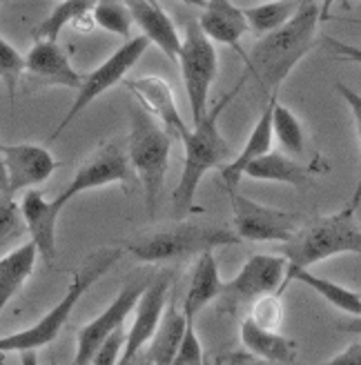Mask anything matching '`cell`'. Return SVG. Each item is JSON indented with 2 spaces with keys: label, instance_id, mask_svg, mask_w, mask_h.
I'll list each match as a JSON object with an SVG mask.
<instances>
[{
  "label": "cell",
  "instance_id": "obj_4",
  "mask_svg": "<svg viewBox=\"0 0 361 365\" xmlns=\"http://www.w3.org/2000/svg\"><path fill=\"white\" fill-rule=\"evenodd\" d=\"M121 254H123L121 247H103V250L94 252L92 257H87L83 261V265L74 272V279H71L65 297L54 305L41 321L29 325L27 330H21L16 334L0 339V352L27 354V352H34V350L49 345L61 334L67 319L71 317V312H74L76 303L87 294V289L92 287L103 274H107V269L121 259Z\"/></svg>",
  "mask_w": 361,
  "mask_h": 365
},
{
  "label": "cell",
  "instance_id": "obj_18",
  "mask_svg": "<svg viewBox=\"0 0 361 365\" xmlns=\"http://www.w3.org/2000/svg\"><path fill=\"white\" fill-rule=\"evenodd\" d=\"M201 9L203 11L196 21L208 38L232 47L245 61V51L241 49V38L250 31L245 11L230 0H205Z\"/></svg>",
  "mask_w": 361,
  "mask_h": 365
},
{
  "label": "cell",
  "instance_id": "obj_10",
  "mask_svg": "<svg viewBox=\"0 0 361 365\" xmlns=\"http://www.w3.org/2000/svg\"><path fill=\"white\" fill-rule=\"evenodd\" d=\"M285 269L288 261L283 254H255V257H250L237 277L223 285L219 297L223 307L230 312H237L239 307L252 305L265 294H273V292L279 294L285 281Z\"/></svg>",
  "mask_w": 361,
  "mask_h": 365
},
{
  "label": "cell",
  "instance_id": "obj_36",
  "mask_svg": "<svg viewBox=\"0 0 361 365\" xmlns=\"http://www.w3.org/2000/svg\"><path fill=\"white\" fill-rule=\"evenodd\" d=\"M198 363H203V348H201V341L196 336L194 325L188 323L185 334L180 339V345L174 356V365H198Z\"/></svg>",
  "mask_w": 361,
  "mask_h": 365
},
{
  "label": "cell",
  "instance_id": "obj_11",
  "mask_svg": "<svg viewBox=\"0 0 361 365\" xmlns=\"http://www.w3.org/2000/svg\"><path fill=\"white\" fill-rule=\"evenodd\" d=\"M132 176H134V170H132L130 156L123 152L121 145L107 143V145H101L96 152H92L81 163L74 178H71L69 185L56 196V200L65 207L71 198H76L78 194L87 190L114 185V182L128 185Z\"/></svg>",
  "mask_w": 361,
  "mask_h": 365
},
{
  "label": "cell",
  "instance_id": "obj_5",
  "mask_svg": "<svg viewBox=\"0 0 361 365\" xmlns=\"http://www.w3.org/2000/svg\"><path fill=\"white\" fill-rule=\"evenodd\" d=\"M241 243L239 234L228 227L188 223L185 218L168 230L141 234L125 243L128 252L141 263H178L190 257H198L208 250L228 247Z\"/></svg>",
  "mask_w": 361,
  "mask_h": 365
},
{
  "label": "cell",
  "instance_id": "obj_28",
  "mask_svg": "<svg viewBox=\"0 0 361 365\" xmlns=\"http://www.w3.org/2000/svg\"><path fill=\"white\" fill-rule=\"evenodd\" d=\"M92 9H94V0H63V3L54 7L51 14L36 27V38L59 41L61 31L67 25H78L81 21L92 16Z\"/></svg>",
  "mask_w": 361,
  "mask_h": 365
},
{
  "label": "cell",
  "instance_id": "obj_41",
  "mask_svg": "<svg viewBox=\"0 0 361 365\" xmlns=\"http://www.w3.org/2000/svg\"><path fill=\"white\" fill-rule=\"evenodd\" d=\"M0 192L7 194V172H5V160H3V152H0Z\"/></svg>",
  "mask_w": 361,
  "mask_h": 365
},
{
  "label": "cell",
  "instance_id": "obj_42",
  "mask_svg": "<svg viewBox=\"0 0 361 365\" xmlns=\"http://www.w3.org/2000/svg\"><path fill=\"white\" fill-rule=\"evenodd\" d=\"M335 0H321V21H328L330 18V7Z\"/></svg>",
  "mask_w": 361,
  "mask_h": 365
},
{
  "label": "cell",
  "instance_id": "obj_26",
  "mask_svg": "<svg viewBox=\"0 0 361 365\" xmlns=\"http://www.w3.org/2000/svg\"><path fill=\"white\" fill-rule=\"evenodd\" d=\"M301 3L303 0H265V3H261V5L243 9L245 18H248V25H250V31L257 34L261 38V36L283 27L297 14Z\"/></svg>",
  "mask_w": 361,
  "mask_h": 365
},
{
  "label": "cell",
  "instance_id": "obj_15",
  "mask_svg": "<svg viewBox=\"0 0 361 365\" xmlns=\"http://www.w3.org/2000/svg\"><path fill=\"white\" fill-rule=\"evenodd\" d=\"M21 207V216L25 221V227L31 236V241L39 250V257H43L45 263H54L56 259V230H59V218L65 210L56 198L47 200L41 192L29 190L25 192L23 200L18 203Z\"/></svg>",
  "mask_w": 361,
  "mask_h": 365
},
{
  "label": "cell",
  "instance_id": "obj_39",
  "mask_svg": "<svg viewBox=\"0 0 361 365\" xmlns=\"http://www.w3.org/2000/svg\"><path fill=\"white\" fill-rule=\"evenodd\" d=\"M259 361L255 354H252L250 350L245 352H234V354H225V356H219L216 359V363H255Z\"/></svg>",
  "mask_w": 361,
  "mask_h": 365
},
{
  "label": "cell",
  "instance_id": "obj_44",
  "mask_svg": "<svg viewBox=\"0 0 361 365\" xmlns=\"http://www.w3.org/2000/svg\"><path fill=\"white\" fill-rule=\"evenodd\" d=\"M5 3H7V0H0V7H3V5H5Z\"/></svg>",
  "mask_w": 361,
  "mask_h": 365
},
{
  "label": "cell",
  "instance_id": "obj_20",
  "mask_svg": "<svg viewBox=\"0 0 361 365\" xmlns=\"http://www.w3.org/2000/svg\"><path fill=\"white\" fill-rule=\"evenodd\" d=\"M223 285L225 283L221 281L219 263H216L214 250L198 254L196 263L192 267V274H190V285H188L185 299H183V307H180L188 323L194 325L196 317L201 314L212 301H216L221 297Z\"/></svg>",
  "mask_w": 361,
  "mask_h": 365
},
{
  "label": "cell",
  "instance_id": "obj_30",
  "mask_svg": "<svg viewBox=\"0 0 361 365\" xmlns=\"http://www.w3.org/2000/svg\"><path fill=\"white\" fill-rule=\"evenodd\" d=\"M92 23L105 31L128 38L132 31V11L125 0H94Z\"/></svg>",
  "mask_w": 361,
  "mask_h": 365
},
{
  "label": "cell",
  "instance_id": "obj_17",
  "mask_svg": "<svg viewBox=\"0 0 361 365\" xmlns=\"http://www.w3.org/2000/svg\"><path fill=\"white\" fill-rule=\"evenodd\" d=\"M128 89L136 96L138 105L146 109V112H150L156 120L163 123L174 136L183 138V134L188 132V125L176 107L172 85L166 78H161V76L132 78L128 81Z\"/></svg>",
  "mask_w": 361,
  "mask_h": 365
},
{
  "label": "cell",
  "instance_id": "obj_8",
  "mask_svg": "<svg viewBox=\"0 0 361 365\" xmlns=\"http://www.w3.org/2000/svg\"><path fill=\"white\" fill-rule=\"evenodd\" d=\"M150 45L152 43H150L148 36L141 34V36H136V38L125 43L123 47H118L112 56L107 61H103L94 71H89L87 76H83V83L76 89V98H74V103H71L69 112L59 123V127L54 130L51 140H56L89 103H94L98 96L105 94V91H110L114 85H118L125 78V74H128L132 67H136V63L141 61L143 53L148 51Z\"/></svg>",
  "mask_w": 361,
  "mask_h": 365
},
{
  "label": "cell",
  "instance_id": "obj_45",
  "mask_svg": "<svg viewBox=\"0 0 361 365\" xmlns=\"http://www.w3.org/2000/svg\"><path fill=\"white\" fill-rule=\"evenodd\" d=\"M152 3H156V0H152Z\"/></svg>",
  "mask_w": 361,
  "mask_h": 365
},
{
  "label": "cell",
  "instance_id": "obj_29",
  "mask_svg": "<svg viewBox=\"0 0 361 365\" xmlns=\"http://www.w3.org/2000/svg\"><path fill=\"white\" fill-rule=\"evenodd\" d=\"M273 132H275V140L279 143L281 152H285L288 156L297 158L305 152V132H303L301 120L297 118L293 109H288L279 101L275 103V109H273Z\"/></svg>",
  "mask_w": 361,
  "mask_h": 365
},
{
  "label": "cell",
  "instance_id": "obj_34",
  "mask_svg": "<svg viewBox=\"0 0 361 365\" xmlns=\"http://www.w3.org/2000/svg\"><path fill=\"white\" fill-rule=\"evenodd\" d=\"M125 341H128V332H125V327H116L112 334H107L105 341L98 345V350L94 354V365H116L123 356V350H125Z\"/></svg>",
  "mask_w": 361,
  "mask_h": 365
},
{
  "label": "cell",
  "instance_id": "obj_7",
  "mask_svg": "<svg viewBox=\"0 0 361 365\" xmlns=\"http://www.w3.org/2000/svg\"><path fill=\"white\" fill-rule=\"evenodd\" d=\"M178 65L190 101V116L192 123H196L208 112L210 87L219 74V56L198 21H190L185 25V34L180 38Z\"/></svg>",
  "mask_w": 361,
  "mask_h": 365
},
{
  "label": "cell",
  "instance_id": "obj_14",
  "mask_svg": "<svg viewBox=\"0 0 361 365\" xmlns=\"http://www.w3.org/2000/svg\"><path fill=\"white\" fill-rule=\"evenodd\" d=\"M7 172V198L14 194L31 190L45 182L54 170L59 168L56 158L43 145L36 143H18V145H0Z\"/></svg>",
  "mask_w": 361,
  "mask_h": 365
},
{
  "label": "cell",
  "instance_id": "obj_19",
  "mask_svg": "<svg viewBox=\"0 0 361 365\" xmlns=\"http://www.w3.org/2000/svg\"><path fill=\"white\" fill-rule=\"evenodd\" d=\"M279 101V94H273L265 101V107L259 116V120L252 127V132L245 140V148L241 150L239 156H234L230 163L221 168V176L225 182V190H239V182L243 178V172L248 168V163H252L255 158L268 154L273 150V140H275V132H273V109L275 103Z\"/></svg>",
  "mask_w": 361,
  "mask_h": 365
},
{
  "label": "cell",
  "instance_id": "obj_32",
  "mask_svg": "<svg viewBox=\"0 0 361 365\" xmlns=\"http://www.w3.org/2000/svg\"><path fill=\"white\" fill-rule=\"evenodd\" d=\"M250 319L259 323L261 327H268V330H279V325L283 321L281 294L273 292V294H265V297L257 299L250 305Z\"/></svg>",
  "mask_w": 361,
  "mask_h": 365
},
{
  "label": "cell",
  "instance_id": "obj_13",
  "mask_svg": "<svg viewBox=\"0 0 361 365\" xmlns=\"http://www.w3.org/2000/svg\"><path fill=\"white\" fill-rule=\"evenodd\" d=\"M170 287H172V272H161L154 279H150L146 292H143L136 303V317L132 327L128 330V341H125V350L118 363L123 365L132 363L136 354L152 341L168 307Z\"/></svg>",
  "mask_w": 361,
  "mask_h": 365
},
{
  "label": "cell",
  "instance_id": "obj_35",
  "mask_svg": "<svg viewBox=\"0 0 361 365\" xmlns=\"http://www.w3.org/2000/svg\"><path fill=\"white\" fill-rule=\"evenodd\" d=\"M337 91H339V96L344 98V103L348 105V109L352 112L355 127H357V138H359V148H361V94H357L352 87H348L346 83H341V81H337ZM359 203H361V176H359V182H357V190H355V196L350 200V205L359 207Z\"/></svg>",
  "mask_w": 361,
  "mask_h": 365
},
{
  "label": "cell",
  "instance_id": "obj_31",
  "mask_svg": "<svg viewBox=\"0 0 361 365\" xmlns=\"http://www.w3.org/2000/svg\"><path fill=\"white\" fill-rule=\"evenodd\" d=\"M23 74H25V56L9 41H5L3 36H0V81L7 85L11 98L16 94V85Z\"/></svg>",
  "mask_w": 361,
  "mask_h": 365
},
{
  "label": "cell",
  "instance_id": "obj_6",
  "mask_svg": "<svg viewBox=\"0 0 361 365\" xmlns=\"http://www.w3.org/2000/svg\"><path fill=\"white\" fill-rule=\"evenodd\" d=\"M130 125L132 130H130L128 156L134 174L138 176L143 185L146 207L152 214L156 210L161 190L166 185L174 134L150 112H146L141 105H134L130 109Z\"/></svg>",
  "mask_w": 361,
  "mask_h": 365
},
{
  "label": "cell",
  "instance_id": "obj_27",
  "mask_svg": "<svg viewBox=\"0 0 361 365\" xmlns=\"http://www.w3.org/2000/svg\"><path fill=\"white\" fill-rule=\"evenodd\" d=\"M293 281L308 285L310 289L317 292L321 299H326L332 307L341 309V312H346L350 317H361V294H357V292L339 285L335 281L321 279V277H317V274H312L310 269H299Z\"/></svg>",
  "mask_w": 361,
  "mask_h": 365
},
{
  "label": "cell",
  "instance_id": "obj_33",
  "mask_svg": "<svg viewBox=\"0 0 361 365\" xmlns=\"http://www.w3.org/2000/svg\"><path fill=\"white\" fill-rule=\"evenodd\" d=\"M25 221L21 216V207H18L11 198L5 196V200H0V252L5 250L7 243H11L14 239L23 234ZM3 257V254H0Z\"/></svg>",
  "mask_w": 361,
  "mask_h": 365
},
{
  "label": "cell",
  "instance_id": "obj_21",
  "mask_svg": "<svg viewBox=\"0 0 361 365\" xmlns=\"http://www.w3.org/2000/svg\"><path fill=\"white\" fill-rule=\"evenodd\" d=\"M132 11L134 23L141 27L143 36H148L150 43L156 45L170 61H178L180 36L172 23V18L152 0H125Z\"/></svg>",
  "mask_w": 361,
  "mask_h": 365
},
{
  "label": "cell",
  "instance_id": "obj_23",
  "mask_svg": "<svg viewBox=\"0 0 361 365\" xmlns=\"http://www.w3.org/2000/svg\"><path fill=\"white\" fill-rule=\"evenodd\" d=\"M310 170L297 163L295 156H288L285 152H273L255 158L248 163L243 176L255 180H268V182H283V185H293L297 190H305L312 182Z\"/></svg>",
  "mask_w": 361,
  "mask_h": 365
},
{
  "label": "cell",
  "instance_id": "obj_43",
  "mask_svg": "<svg viewBox=\"0 0 361 365\" xmlns=\"http://www.w3.org/2000/svg\"><path fill=\"white\" fill-rule=\"evenodd\" d=\"M185 5H192V7H203L205 5V0H183Z\"/></svg>",
  "mask_w": 361,
  "mask_h": 365
},
{
  "label": "cell",
  "instance_id": "obj_2",
  "mask_svg": "<svg viewBox=\"0 0 361 365\" xmlns=\"http://www.w3.org/2000/svg\"><path fill=\"white\" fill-rule=\"evenodd\" d=\"M241 85L243 81L232 91H228L223 98L216 101L212 107H208L203 118L192 123L194 127L180 138L185 150V160H183V172H180L178 185L172 194V216L176 221L190 216V212L196 210L194 196H196L198 185H201L203 176L210 170H216V168L221 170L225 163L234 158L232 148L228 145L225 136L221 134L219 120H221V114L228 109V105L234 101V96L239 94Z\"/></svg>",
  "mask_w": 361,
  "mask_h": 365
},
{
  "label": "cell",
  "instance_id": "obj_38",
  "mask_svg": "<svg viewBox=\"0 0 361 365\" xmlns=\"http://www.w3.org/2000/svg\"><path fill=\"white\" fill-rule=\"evenodd\" d=\"M328 363H330V365H361V343L348 345V348H346L344 352L337 354V356H332Z\"/></svg>",
  "mask_w": 361,
  "mask_h": 365
},
{
  "label": "cell",
  "instance_id": "obj_3",
  "mask_svg": "<svg viewBox=\"0 0 361 365\" xmlns=\"http://www.w3.org/2000/svg\"><path fill=\"white\" fill-rule=\"evenodd\" d=\"M355 212L357 207L346 205L337 214L319 216L301 225L293 234V239L281 243L288 269L279 294L293 283L299 269H310L312 265L339 257V254H361V227L355 221Z\"/></svg>",
  "mask_w": 361,
  "mask_h": 365
},
{
  "label": "cell",
  "instance_id": "obj_12",
  "mask_svg": "<svg viewBox=\"0 0 361 365\" xmlns=\"http://www.w3.org/2000/svg\"><path fill=\"white\" fill-rule=\"evenodd\" d=\"M148 283H150V279L128 283L116 294V299L107 305L94 321H89L87 325L81 327L78 341H76V356H74L76 365H87L94 361V354L98 350V345L105 341V336L112 334L116 327H121L125 323V319L136 309V303L143 292H146Z\"/></svg>",
  "mask_w": 361,
  "mask_h": 365
},
{
  "label": "cell",
  "instance_id": "obj_25",
  "mask_svg": "<svg viewBox=\"0 0 361 365\" xmlns=\"http://www.w3.org/2000/svg\"><path fill=\"white\" fill-rule=\"evenodd\" d=\"M185 327H188V319L183 314V309H178L174 303H168L163 319H161L156 332L150 341L148 361L156 363V365L174 363L180 339H183V334H185Z\"/></svg>",
  "mask_w": 361,
  "mask_h": 365
},
{
  "label": "cell",
  "instance_id": "obj_37",
  "mask_svg": "<svg viewBox=\"0 0 361 365\" xmlns=\"http://www.w3.org/2000/svg\"><path fill=\"white\" fill-rule=\"evenodd\" d=\"M326 45L330 47V51L339 58H346V61H352V63H359L361 65V47H355V45H348L344 41H337L332 36H326Z\"/></svg>",
  "mask_w": 361,
  "mask_h": 365
},
{
  "label": "cell",
  "instance_id": "obj_9",
  "mask_svg": "<svg viewBox=\"0 0 361 365\" xmlns=\"http://www.w3.org/2000/svg\"><path fill=\"white\" fill-rule=\"evenodd\" d=\"M228 196L232 205V230L241 241L285 243L301 227V218L293 212L268 207L239 190H230Z\"/></svg>",
  "mask_w": 361,
  "mask_h": 365
},
{
  "label": "cell",
  "instance_id": "obj_16",
  "mask_svg": "<svg viewBox=\"0 0 361 365\" xmlns=\"http://www.w3.org/2000/svg\"><path fill=\"white\" fill-rule=\"evenodd\" d=\"M25 71L45 85L56 87H69L78 89L83 83V74L74 69L65 49L59 45V41H45L36 38L29 53L25 56Z\"/></svg>",
  "mask_w": 361,
  "mask_h": 365
},
{
  "label": "cell",
  "instance_id": "obj_24",
  "mask_svg": "<svg viewBox=\"0 0 361 365\" xmlns=\"http://www.w3.org/2000/svg\"><path fill=\"white\" fill-rule=\"evenodd\" d=\"M36 257H39V250H36L34 241L18 245L0 257V314L5 312V307L31 277Z\"/></svg>",
  "mask_w": 361,
  "mask_h": 365
},
{
  "label": "cell",
  "instance_id": "obj_1",
  "mask_svg": "<svg viewBox=\"0 0 361 365\" xmlns=\"http://www.w3.org/2000/svg\"><path fill=\"white\" fill-rule=\"evenodd\" d=\"M319 23V0H303L290 21L283 27L261 36L250 53H245L248 76L259 83L265 101L273 94H279L281 83L293 74V69L315 47Z\"/></svg>",
  "mask_w": 361,
  "mask_h": 365
},
{
  "label": "cell",
  "instance_id": "obj_22",
  "mask_svg": "<svg viewBox=\"0 0 361 365\" xmlns=\"http://www.w3.org/2000/svg\"><path fill=\"white\" fill-rule=\"evenodd\" d=\"M239 336L243 348L250 350L259 361L268 363H295L297 361V343L279 334L277 330H268L255 323L250 317L241 321Z\"/></svg>",
  "mask_w": 361,
  "mask_h": 365
},
{
  "label": "cell",
  "instance_id": "obj_40",
  "mask_svg": "<svg viewBox=\"0 0 361 365\" xmlns=\"http://www.w3.org/2000/svg\"><path fill=\"white\" fill-rule=\"evenodd\" d=\"M337 330L346 334H361V317H352L350 321L337 323Z\"/></svg>",
  "mask_w": 361,
  "mask_h": 365
}]
</instances>
